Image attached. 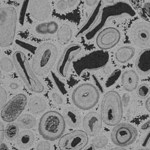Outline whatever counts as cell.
<instances>
[{
    "instance_id": "33",
    "label": "cell",
    "mask_w": 150,
    "mask_h": 150,
    "mask_svg": "<svg viewBox=\"0 0 150 150\" xmlns=\"http://www.w3.org/2000/svg\"><path fill=\"white\" fill-rule=\"evenodd\" d=\"M29 2H30V0H23L22 4H21L19 15V22L21 25H23L24 23V19H25L26 11L29 6Z\"/></svg>"
},
{
    "instance_id": "46",
    "label": "cell",
    "mask_w": 150,
    "mask_h": 150,
    "mask_svg": "<svg viewBox=\"0 0 150 150\" xmlns=\"http://www.w3.org/2000/svg\"><path fill=\"white\" fill-rule=\"evenodd\" d=\"M149 128H150V120L147 121L146 123H144V124L142 125L141 129L142 130H147V129H149Z\"/></svg>"
},
{
    "instance_id": "30",
    "label": "cell",
    "mask_w": 150,
    "mask_h": 150,
    "mask_svg": "<svg viewBox=\"0 0 150 150\" xmlns=\"http://www.w3.org/2000/svg\"><path fill=\"white\" fill-rule=\"evenodd\" d=\"M108 144V139L104 135H100L93 138L91 145L95 149H101L105 147Z\"/></svg>"
},
{
    "instance_id": "24",
    "label": "cell",
    "mask_w": 150,
    "mask_h": 150,
    "mask_svg": "<svg viewBox=\"0 0 150 150\" xmlns=\"http://www.w3.org/2000/svg\"><path fill=\"white\" fill-rule=\"evenodd\" d=\"M59 25L55 21H46L38 24L35 26L36 33L40 35H53L57 33Z\"/></svg>"
},
{
    "instance_id": "4",
    "label": "cell",
    "mask_w": 150,
    "mask_h": 150,
    "mask_svg": "<svg viewBox=\"0 0 150 150\" xmlns=\"http://www.w3.org/2000/svg\"><path fill=\"white\" fill-rule=\"evenodd\" d=\"M57 48L52 43H42L36 50L31 68L38 76H43L50 72L57 61Z\"/></svg>"
},
{
    "instance_id": "27",
    "label": "cell",
    "mask_w": 150,
    "mask_h": 150,
    "mask_svg": "<svg viewBox=\"0 0 150 150\" xmlns=\"http://www.w3.org/2000/svg\"><path fill=\"white\" fill-rule=\"evenodd\" d=\"M51 78L54 83V86L59 91V93L62 96H67L68 93V89H67V87L66 86V83L65 81L61 78V76H58L54 72H51Z\"/></svg>"
},
{
    "instance_id": "32",
    "label": "cell",
    "mask_w": 150,
    "mask_h": 150,
    "mask_svg": "<svg viewBox=\"0 0 150 150\" xmlns=\"http://www.w3.org/2000/svg\"><path fill=\"white\" fill-rule=\"evenodd\" d=\"M137 95L141 99L147 98L150 94V86L147 83H142L137 86Z\"/></svg>"
},
{
    "instance_id": "5",
    "label": "cell",
    "mask_w": 150,
    "mask_h": 150,
    "mask_svg": "<svg viewBox=\"0 0 150 150\" xmlns=\"http://www.w3.org/2000/svg\"><path fill=\"white\" fill-rule=\"evenodd\" d=\"M13 62L19 76L31 91L37 93L44 91V86L33 71L27 57L22 52L16 51L13 53Z\"/></svg>"
},
{
    "instance_id": "20",
    "label": "cell",
    "mask_w": 150,
    "mask_h": 150,
    "mask_svg": "<svg viewBox=\"0 0 150 150\" xmlns=\"http://www.w3.org/2000/svg\"><path fill=\"white\" fill-rule=\"evenodd\" d=\"M28 110L33 115H39L45 112L47 108V103L42 96L31 97L28 103Z\"/></svg>"
},
{
    "instance_id": "3",
    "label": "cell",
    "mask_w": 150,
    "mask_h": 150,
    "mask_svg": "<svg viewBox=\"0 0 150 150\" xmlns=\"http://www.w3.org/2000/svg\"><path fill=\"white\" fill-rule=\"evenodd\" d=\"M66 125V122L61 113L55 111H49L40 118L38 130L43 139L54 142L64 135Z\"/></svg>"
},
{
    "instance_id": "2",
    "label": "cell",
    "mask_w": 150,
    "mask_h": 150,
    "mask_svg": "<svg viewBox=\"0 0 150 150\" xmlns=\"http://www.w3.org/2000/svg\"><path fill=\"white\" fill-rule=\"evenodd\" d=\"M100 115L103 122L109 126H115L123 117V103L117 91L111 90L104 95L101 104Z\"/></svg>"
},
{
    "instance_id": "23",
    "label": "cell",
    "mask_w": 150,
    "mask_h": 150,
    "mask_svg": "<svg viewBox=\"0 0 150 150\" xmlns=\"http://www.w3.org/2000/svg\"><path fill=\"white\" fill-rule=\"evenodd\" d=\"M17 145L21 149H26L31 147L35 141V136L31 131L25 130L19 133L17 137Z\"/></svg>"
},
{
    "instance_id": "43",
    "label": "cell",
    "mask_w": 150,
    "mask_h": 150,
    "mask_svg": "<svg viewBox=\"0 0 150 150\" xmlns=\"http://www.w3.org/2000/svg\"><path fill=\"white\" fill-rule=\"evenodd\" d=\"M130 100V97L129 94L125 93L124 94V96L123 97V100H122V103H123V106H125V107H127L128 104H129V101Z\"/></svg>"
},
{
    "instance_id": "35",
    "label": "cell",
    "mask_w": 150,
    "mask_h": 150,
    "mask_svg": "<svg viewBox=\"0 0 150 150\" xmlns=\"http://www.w3.org/2000/svg\"><path fill=\"white\" fill-rule=\"evenodd\" d=\"M7 99H8V96H7L6 91L2 87H0V110H1L6 105Z\"/></svg>"
},
{
    "instance_id": "11",
    "label": "cell",
    "mask_w": 150,
    "mask_h": 150,
    "mask_svg": "<svg viewBox=\"0 0 150 150\" xmlns=\"http://www.w3.org/2000/svg\"><path fill=\"white\" fill-rule=\"evenodd\" d=\"M89 142L88 135L82 130H76L63 135L58 142V147L62 150L83 149Z\"/></svg>"
},
{
    "instance_id": "21",
    "label": "cell",
    "mask_w": 150,
    "mask_h": 150,
    "mask_svg": "<svg viewBox=\"0 0 150 150\" xmlns=\"http://www.w3.org/2000/svg\"><path fill=\"white\" fill-rule=\"evenodd\" d=\"M63 117L69 127H78L81 124V115L78 111L74 108L69 107L65 109L63 112Z\"/></svg>"
},
{
    "instance_id": "40",
    "label": "cell",
    "mask_w": 150,
    "mask_h": 150,
    "mask_svg": "<svg viewBox=\"0 0 150 150\" xmlns=\"http://www.w3.org/2000/svg\"><path fill=\"white\" fill-rule=\"evenodd\" d=\"M142 11L144 12V15L149 19H150V2H147V3H146L144 5Z\"/></svg>"
},
{
    "instance_id": "10",
    "label": "cell",
    "mask_w": 150,
    "mask_h": 150,
    "mask_svg": "<svg viewBox=\"0 0 150 150\" xmlns=\"http://www.w3.org/2000/svg\"><path fill=\"white\" fill-rule=\"evenodd\" d=\"M28 98L25 94L19 93L6 103L1 112V117L4 122H11L18 119L27 106Z\"/></svg>"
},
{
    "instance_id": "17",
    "label": "cell",
    "mask_w": 150,
    "mask_h": 150,
    "mask_svg": "<svg viewBox=\"0 0 150 150\" xmlns=\"http://www.w3.org/2000/svg\"><path fill=\"white\" fill-rule=\"evenodd\" d=\"M103 8V2L102 1H98V3L96 5L95 8L89 14L88 18L85 21V22L82 24L81 28L79 29L76 35V38L81 37L88 33L92 29L96 23L98 22L99 18L101 16V11Z\"/></svg>"
},
{
    "instance_id": "50",
    "label": "cell",
    "mask_w": 150,
    "mask_h": 150,
    "mask_svg": "<svg viewBox=\"0 0 150 150\" xmlns=\"http://www.w3.org/2000/svg\"><path fill=\"white\" fill-rule=\"evenodd\" d=\"M1 78V69H0V79Z\"/></svg>"
},
{
    "instance_id": "48",
    "label": "cell",
    "mask_w": 150,
    "mask_h": 150,
    "mask_svg": "<svg viewBox=\"0 0 150 150\" xmlns=\"http://www.w3.org/2000/svg\"><path fill=\"white\" fill-rule=\"evenodd\" d=\"M10 88H11V89H13L14 90V89H16L18 88V85L16 83H11L10 84Z\"/></svg>"
},
{
    "instance_id": "34",
    "label": "cell",
    "mask_w": 150,
    "mask_h": 150,
    "mask_svg": "<svg viewBox=\"0 0 150 150\" xmlns=\"http://www.w3.org/2000/svg\"><path fill=\"white\" fill-rule=\"evenodd\" d=\"M16 43L19 45V47H22L23 49L28 51V52L33 53V54H35V51L37 50V48H36L35 46H33V45L30 44V43H25L24 42H21V41L16 40Z\"/></svg>"
},
{
    "instance_id": "25",
    "label": "cell",
    "mask_w": 150,
    "mask_h": 150,
    "mask_svg": "<svg viewBox=\"0 0 150 150\" xmlns=\"http://www.w3.org/2000/svg\"><path fill=\"white\" fill-rule=\"evenodd\" d=\"M73 37V31L71 27L67 24H63L57 31V40L61 45H66L69 43Z\"/></svg>"
},
{
    "instance_id": "51",
    "label": "cell",
    "mask_w": 150,
    "mask_h": 150,
    "mask_svg": "<svg viewBox=\"0 0 150 150\" xmlns=\"http://www.w3.org/2000/svg\"><path fill=\"white\" fill-rule=\"evenodd\" d=\"M0 55H1V48H0Z\"/></svg>"
},
{
    "instance_id": "6",
    "label": "cell",
    "mask_w": 150,
    "mask_h": 150,
    "mask_svg": "<svg viewBox=\"0 0 150 150\" xmlns=\"http://www.w3.org/2000/svg\"><path fill=\"white\" fill-rule=\"evenodd\" d=\"M18 15L12 6L0 8V47H9L15 40Z\"/></svg>"
},
{
    "instance_id": "45",
    "label": "cell",
    "mask_w": 150,
    "mask_h": 150,
    "mask_svg": "<svg viewBox=\"0 0 150 150\" xmlns=\"http://www.w3.org/2000/svg\"><path fill=\"white\" fill-rule=\"evenodd\" d=\"M85 3L88 7H93L98 3V0H85Z\"/></svg>"
},
{
    "instance_id": "38",
    "label": "cell",
    "mask_w": 150,
    "mask_h": 150,
    "mask_svg": "<svg viewBox=\"0 0 150 150\" xmlns=\"http://www.w3.org/2000/svg\"><path fill=\"white\" fill-rule=\"evenodd\" d=\"M52 100L57 104H63V103H64V98H63L62 96H61V94L58 93L57 92L52 93Z\"/></svg>"
},
{
    "instance_id": "37",
    "label": "cell",
    "mask_w": 150,
    "mask_h": 150,
    "mask_svg": "<svg viewBox=\"0 0 150 150\" xmlns=\"http://www.w3.org/2000/svg\"><path fill=\"white\" fill-rule=\"evenodd\" d=\"M92 79L94 82V86L98 88L99 91H101V92L103 93L104 91V88H103V84L101 82V81L98 78V77L95 76V75H93L92 76Z\"/></svg>"
},
{
    "instance_id": "47",
    "label": "cell",
    "mask_w": 150,
    "mask_h": 150,
    "mask_svg": "<svg viewBox=\"0 0 150 150\" xmlns=\"http://www.w3.org/2000/svg\"><path fill=\"white\" fill-rule=\"evenodd\" d=\"M145 105H146V108L147 109V110L150 113V98L147 99Z\"/></svg>"
},
{
    "instance_id": "26",
    "label": "cell",
    "mask_w": 150,
    "mask_h": 150,
    "mask_svg": "<svg viewBox=\"0 0 150 150\" xmlns=\"http://www.w3.org/2000/svg\"><path fill=\"white\" fill-rule=\"evenodd\" d=\"M19 127L24 129H30L34 127L37 123V120L35 117L31 114L25 113V114L20 115L18 118V123Z\"/></svg>"
},
{
    "instance_id": "19",
    "label": "cell",
    "mask_w": 150,
    "mask_h": 150,
    "mask_svg": "<svg viewBox=\"0 0 150 150\" xmlns=\"http://www.w3.org/2000/svg\"><path fill=\"white\" fill-rule=\"evenodd\" d=\"M122 86L124 90L128 92L135 90L139 84V76L133 69L127 70L122 74Z\"/></svg>"
},
{
    "instance_id": "9",
    "label": "cell",
    "mask_w": 150,
    "mask_h": 150,
    "mask_svg": "<svg viewBox=\"0 0 150 150\" xmlns=\"http://www.w3.org/2000/svg\"><path fill=\"white\" fill-rule=\"evenodd\" d=\"M138 132L134 125L127 123H120L113 128L111 139L115 146L123 147L134 144Z\"/></svg>"
},
{
    "instance_id": "12",
    "label": "cell",
    "mask_w": 150,
    "mask_h": 150,
    "mask_svg": "<svg viewBox=\"0 0 150 150\" xmlns=\"http://www.w3.org/2000/svg\"><path fill=\"white\" fill-rule=\"evenodd\" d=\"M81 46L77 43H72L64 50L56 66L57 74L59 76L62 77L67 76L71 63L81 52Z\"/></svg>"
},
{
    "instance_id": "13",
    "label": "cell",
    "mask_w": 150,
    "mask_h": 150,
    "mask_svg": "<svg viewBox=\"0 0 150 150\" xmlns=\"http://www.w3.org/2000/svg\"><path fill=\"white\" fill-rule=\"evenodd\" d=\"M130 37L136 46L144 49L150 47V23L145 21L135 23L131 29Z\"/></svg>"
},
{
    "instance_id": "41",
    "label": "cell",
    "mask_w": 150,
    "mask_h": 150,
    "mask_svg": "<svg viewBox=\"0 0 150 150\" xmlns=\"http://www.w3.org/2000/svg\"><path fill=\"white\" fill-rule=\"evenodd\" d=\"M5 137V128L3 123L0 122V144L3 142Z\"/></svg>"
},
{
    "instance_id": "42",
    "label": "cell",
    "mask_w": 150,
    "mask_h": 150,
    "mask_svg": "<svg viewBox=\"0 0 150 150\" xmlns=\"http://www.w3.org/2000/svg\"><path fill=\"white\" fill-rule=\"evenodd\" d=\"M150 143V130L149 132L147 133L146 136L144 138V140L142 142V146L143 147H147L148 144Z\"/></svg>"
},
{
    "instance_id": "28",
    "label": "cell",
    "mask_w": 150,
    "mask_h": 150,
    "mask_svg": "<svg viewBox=\"0 0 150 150\" xmlns=\"http://www.w3.org/2000/svg\"><path fill=\"white\" fill-rule=\"evenodd\" d=\"M19 127L15 122H9L5 129V136L9 141H14L17 139L19 134Z\"/></svg>"
},
{
    "instance_id": "16",
    "label": "cell",
    "mask_w": 150,
    "mask_h": 150,
    "mask_svg": "<svg viewBox=\"0 0 150 150\" xmlns=\"http://www.w3.org/2000/svg\"><path fill=\"white\" fill-rule=\"evenodd\" d=\"M103 121L98 113L91 112L86 114L83 120L84 132L89 136H96L102 129Z\"/></svg>"
},
{
    "instance_id": "39",
    "label": "cell",
    "mask_w": 150,
    "mask_h": 150,
    "mask_svg": "<svg viewBox=\"0 0 150 150\" xmlns=\"http://www.w3.org/2000/svg\"><path fill=\"white\" fill-rule=\"evenodd\" d=\"M51 149V145L47 141H42L40 142L37 146V149Z\"/></svg>"
},
{
    "instance_id": "1",
    "label": "cell",
    "mask_w": 150,
    "mask_h": 150,
    "mask_svg": "<svg viewBox=\"0 0 150 150\" xmlns=\"http://www.w3.org/2000/svg\"><path fill=\"white\" fill-rule=\"evenodd\" d=\"M135 11L127 3L120 1L103 8L101 16L98 22L91 30L86 34L88 40L94 38L97 33L100 32L101 29L111 21L115 19L127 18L135 16Z\"/></svg>"
},
{
    "instance_id": "15",
    "label": "cell",
    "mask_w": 150,
    "mask_h": 150,
    "mask_svg": "<svg viewBox=\"0 0 150 150\" xmlns=\"http://www.w3.org/2000/svg\"><path fill=\"white\" fill-rule=\"evenodd\" d=\"M28 8L31 16L38 21L47 19L52 11L49 0H30Z\"/></svg>"
},
{
    "instance_id": "29",
    "label": "cell",
    "mask_w": 150,
    "mask_h": 150,
    "mask_svg": "<svg viewBox=\"0 0 150 150\" xmlns=\"http://www.w3.org/2000/svg\"><path fill=\"white\" fill-rule=\"evenodd\" d=\"M122 76V70L120 69H116L113 71L110 76L108 77L107 80L105 83V87L106 88H110L113 86Z\"/></svg>"
},
{
    "instance_id": "18",
    "label": "cell",
    "mask_w": 150,
    "mask_h": 150,
    "mask_svg": "<svg viewBox=\"0 0 150 150\" xmlns=\"http://www.w3.org/2000/svg\"><path fill=\"white\" fill-rule=\"evenodd\" d=\"M135 67L138 73L142 76L150 74V48H146L137 55Z\"/></svg>"
},
{
    "instance_id": "7",
    "label": "cell",
    "mask_w": 150,
    "mask_h": 150,
    "mask_svg": "<svg viewBox=\"0 0 150 150\" xmlns=\"http://www.w3.org/2000/svg\"><path fill=\"white\" fill-rule=\"evenodd\" d=\"M110 55L106 50H96L89 53L74 63V68L79 76L88 71H98L107 66Z\"/></svg>"
},
{
    "instance_id": "8",
    "label": "cell",
    "mask_w": 150,
    "mask_h": 150,
    "mask_svg": "<svg viewBox=\"0 0 150 150\" xmlns=\"http://www.w3.org/2000/svg\"><path fill=\"white\" fill-rule=\"evenodd\" d=\"M100 93L93 84L85 83L74 89L71 95L73 103L82 110L93 108L100 101Z\"/></svg>"
},
{
    "instance_id": "22",
    "label": "cell",
    "mask_w": 150,
    "mask_h": 150,
    "mask_svg": "<svg viewBox=\"0 0 150 150\" xmlns=\"http://www.w3.org/2000/svg\"><path fill=\"white\" fill-rule=\"evenodd\" d=\"M135 50L134 47L128 45H125L120 47L116 51L115 59L119 64H124L129 62L134 57Z\"/></svg>"
},
{
    "instance_id": "36",
    "label": "cell",
    "mask_w": 150,
    "mask_h": 150,
    "mask_svg": "<svg viewBox=\"0 0 150 150\" xmlns=\"http://www.w3.org/2000/svg\"><path fill=\"white\" fill-rule=\"evenodd\" d=\"M56 8L59 11H65L68 8L67 1L66 0H58L56 3Z\"/></svg>"
},
{
    "instance_id": "31",
    "label": "cell",
    "mask_w": 150,
    "mask_h": 150,
    "mask_svg": "<svg viewBox=\"0 0 150 150\" xmlns=\"http://www.w3.org/2000/svg\"><path fill=\"white\" fill-rule=\"evenodd\" d=\"M0 67L5 72H10L13 69V62L8 57H4L0 60Z\"/></svg>"
},
{
    "instance_id": "44",
    "label": "cell",
    "mask_w": 150,
    "mask_h": 150,
    "mask_svg": "<svg viewBox=\"0 0 150 150\" xmlns=\"http://www.w3.org/2000/svg\"><path fill=\"white\" fill-rule=\"evenodd\" d=\"M79 0H67V6L69 9L74 8L76 6L77 4L78 3Z\"/></svg>"
},
{
    "instance_id": "49",
    "label": "cell",
    "mask_w": 150,
    "mask_h": 150,
    "mask_svg": "<svg viewBox=\"0 0 150 150\" xmlns=\"http://www.w3.org/2000/svg\"><path fill=\"white\" fill-rule=\"evenodd\" d=\"M103 1H105L106 2V3H108V4H112L114 3L115 0H103Z\"/></svg>"
},
{
    "instance_id": "14",
    "label": "cell",
    "mask_w": 150,
    "mask_h": 150,
    "mask_svg": "<svg viewBox=\"0 0 150 150\" xmlns=\"http://www.w3.org/2000/svg\"><path fill=\"white\" fill-rule=\"evenodd\" d=\"M121 39V33L117 28L108 27L98 33L96 45L100 50H108L114 47Z\"/></svg>"
}]
</instances>
